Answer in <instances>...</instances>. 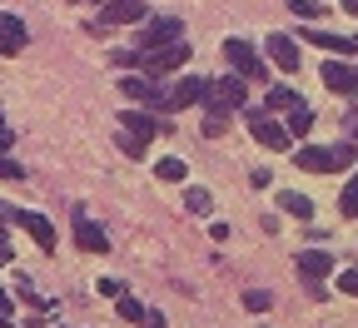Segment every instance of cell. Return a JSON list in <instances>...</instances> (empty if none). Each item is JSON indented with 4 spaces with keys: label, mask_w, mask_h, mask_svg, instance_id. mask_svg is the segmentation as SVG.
Returning a JSON list of instances; mask_svg holds the SVG:
<instances>
[{
    "label": "cell",
    "mask_w": 358,
    "mask_h": 328,
    "mask_svg": "<svg viewBox=\"0 0 358 328\" xmlns=\"http://www.w3.org/2000/svg\"><path fill=\"white\" fill-rule=\"evenodd\" d=\"M204 95H209V80H199V75H179V85L169 90L174 110H185V105H199Z\"/></svg>",
    "instance_id": "cell-14"
},
{
    "label": "cell",
    "mask_w": 358,
    "mask_h": 328,
    "mask_svg": "<svg viewBox=\"0 0 358 328\" xmlns=\"http://www.w3.org/2000/svg\"><path fill=\"white\" fill-rule=\"evenodd\" d=\"M155 174H159L164 184H185L189 164H185V159H159V164H155Z\"/></svg>",
    "instance_id": "cell-20"
},
{
    "label": "cell",
    "mask_w": 358,
    "mask_h": 328,
    "mask_svg": "<svg viewBox=\"0 0 358 328\" xmlns=\"http://www.w3.org/2000/svg\"><path fill=\"white\" fill-rule=\"evenodd\" d=\"M284 129H289L294 139H303V134L313 129V110H308V105H294V110L284 115Z\"/></svg>",
    "instance_id": "cell-18"
},
{
    "label": "cell",
    "mask_w": 358,
    "mask_h": 328,
    "mask_svg": "<svg viewBox=\"0 0 358 328\" xmlns=\"http://www.w3.org/2000/svg\"><path fill=\"white\" fill-rule=\"evenodd\" d=\"M179 35H185V20H179V15H159V20H150L140 35H134V55H150V50H159V45H174Z\"/></svg>",
    "instance_id": "cell-3"
},
{
    "label": "cell",
    "mask_w": 358,
    "mask_h": 328,
    "mask_svg": "<svg viewBox=\"0 0 358 328\" xmlns=\"http://www.w3.org/2000/svg\"><path fill=\"white\" fill-rule=\"evenodd\" d=\"M115 304H120V318H129V323H140V318H145V308L134 304V299H115Z\"/></svg>",
    "instance_id": "cell-25"
},
{
    "label": "cell",
    "mask_w": 358,
    "mask_h": 328,
    "mask_svg": "<svg viewBox=\"0 0 358 328\" xmlns=\"http://www.w3.org/2000/svg\"><path fill=\"white\" fill-rule=\"evenodd\" d=\"M100 294L105 299H124V284H120V278H100Z\"/></svg>",
    "instance_id": "cell-30"
},
{
    "label": "cell",
    "mask_w": 358,
    "mask_h": 328,
    "mask_svg": "<svg viewBox=\"0 0 358 328\" xmlns=\"http://www.w3.org/2000/svg\"><path fill=\"white\" fill-rule=\"evenodd\" d=\"M224 60H229L234 65V75H244V80H264L268 70H264V60H259V50H254V45L249 40H224Z\"/></svg>",
    "instance_id": "cell-5"
},
{
    "label": "cell",
    "mask_w": 358,
    "mask_h": 328,
    "mask_svg": "<svg viewBox=\"0 0 358 328\" xmlns=\"http://www.w3.org/2000/svg\"><path fill=\"white\" fill-rule=\"evenodd\" d=\"M313 45H324V50H334V55H358V35H334V30H303Z\"/></svg>",
    "instance_id": "cell-17"
},
{
    "label": "cell",
    "mask_w": 358,
    "mask_h": 328,
    "mask_svg": "<svg viewBox=\"0 0 358 328\" xmlns=\"http://www.w3.org/2000/svg\"><path fill=\"white\" fill-rule=\"evenodd\" d=\"M209 204H214V199H209L204 184H189V190H185V209H189V214H209Z\"/></svg>",
    "instance_id": "cell-22"
},
{
    "label": "cell",
    "mask_w": 358,
    "mask_h": 328,
    "mask_svg": "<svg viewBox=\"0 0 358 328\" xmlns=\"http://www.w3.org/2000/svg\"><path fill=\"white\" fill-rule=\"evenodd\" d=\"M75 244L85 249V254H105L110 249V239H105V229L95 224V219H90L80 204H75Z\"/></svg>",
    "instance_id": "cell-9"
},
{
    "label": "cell",
    "mask_w": 358,
    "mask_h": 328,
    "mask_svg": "<svg viewBox=\"0 0 358 328\" xmlns=\"http://www.w3.org/2000/svg\"><path fill=\"white\" fill-rule=\"evenodd\" d=\"M6 259H10V249H6V244H0V264H6Z\"/></svg>",
    "instance_id": "cell-37"
},
{
    "label": "cell",
    "mask_w": 358,
    "mask_h": 328,
    "mask_svg": "<svg viewBox=\"0 0 358 328\" xmlns=\"http://www.w3.org/2000/svg\"><path fill=\"white\" fill-rule=\"evenodd\" d=\"M145 6H150V0H105V10H100L95 30H100V25H129V20H140Z\"/></svg>",
    "instance_id": "cell-11"
},
{
    "label": "cell",
    "mask_w": 358,
    "mask_h": 328,
    "mask_svg": "<svg viewBox=\"0 0 358 328\" xmlns=\"http://www.w3.org/2000/svg\"><path fill=\"white\" fill-rule=\"evenodd\" d=\"M249 134L259 139L264 150H289V145H294V134H289L279 120H268L264 110H254V115H249Z\"/></svg>",
    "instance_id": "cell-8"
},
{
    "label": "cell",
    "mask_w": 358,
    "mask_h": 328,
    "mask_svg": "<svg viewBox=\"0 0 358 328\" xmlns=\"http://www.w3.org/2000/svg\"><path fill=\"white\" fill-rule=\"evenodd\" d=\"M279 209H284V214H294V219H308V214H313L308 194H299V190H294V194H279Z\"/></svg>",
    "instance_id": "cell-19"
},
{
    "label": "cell",
    "mask_w": 358,
    "mask_h": 328,
    "mask_svg": "<svg viewBox=\"0 0 358 328\" xmlns=\"http://www.w3.org/2000/svg\"><path fill=\"white\" fill-rule=\"evenodd\" d=\"M0 115H6V110H0ZM0 124H6V120H0Z\"/></svg>",
    "instance_id": "cell-38"
},
{
    "label": "cell",
    "mask_w": 358,
    "mask_h": 328,
    "mask_svg": "<svg viewBox=\"0 0 358 328\" xmlns=\"http://www.w3.org/2000/svg\"><path fill=\"white\" fill-rule=\"evenodd\" d=\"M120 150H124V155H134V159L145 155V145H140V139H134V134H120Z\"/></svg>",
    "instance_id": "cell-31"
},
{
    "label": "cell",
    "mask_w": 358,
    "mask_h": 328,
    "mask_svg": "<svg viewBox=\"0 0 358 328\" xmlns=\"http://www.w3.org/2000/svg\"><path fill=\"white\" fill-rule=\"evenodd\" d=\"M264 55L274 60L279 70H289V75L299 70V45H294L289 35H268V40H264Z\"/></svg>",
    "instance_id": "cell-13"
},
{
    "label": "cell",
    "mask_w": 358,
    "mask_h": 328,
    "mask_svg": "<svg viewBox=\"0 0 358 328\" xmlns=\"http://www.w3.org/2000/svg\"><path fill=\"white\" fill-rule=\"evenodd\" d=\"M140 65L150 75H169V70H185L189 65V40H174V45H159V50L140 55Z\"/></svg>",
    "instance_id": "cell-7"
},
{
    "label": "cell",
    "mask_w": 358,
    "mask_h": 328,
    "mask_svg": "<svg viewBox=\"0 0 358 328\" xmlns=\"http://www.w3.org/2000/svg\"><path fill=\"white\" fill-rule=\"evenodd\" d=\"M10 145H15V129H10V124H0V155H6Z\"/></svg>",
    "instance_id": "cell-34"
},
{
    "label": "cell",
    "mask_w": 358,
    "mask_h": 328,
    "mask_svg": "<svg viewBox=\"0 0 358 328\" xmlns=\"http://www.w3.org/2000/svg\"><path fill=\"white\" fill-rule=\"evenodd\" d=\"M338 6H343V10H353V15H358V0H338Z\"/></svg>",
    "instance_id": "cell-35"
},
{
    "label": "cell",
    "mask_w": 358,
    "mask_h": 328,
    "mask_svg": "<svg viewBox=\"0 0 358 328\" xmlns=\"http://www.w3.org/2000/svg\"><path fill=\"white\" fill-rule=\"evenodd\" d=\"M25 169H20V159H10V155H0V179H20Z\"/></svg>",
    "instance_id": "cell-27"
},
{
    "label": "cell",
    "mask_w": 358,
    "mask_h": 328,
    "mask_svg": "<svg viewBox=\"0 0 358 328\" xmlns=\"http://www.w3.org/2000/svg\"><path fill=\"white\" fill-rule=\"evenodd\" d=\"M294 105H303L299 90H289V85H274V90H268V110H294Z\"/></svg>",
    "instance_id": "cell-21"
},
{
    "label": "cell",
    "mask_w": 358,
    "mask_h": 328,
    "mask_svg": "<svg viewBox=\"0 0 358 328\" xmlns=\"http://www.w3.org/2000/svg\"><path fill=\"white\" fill-rule=\"evenodd\" d=\"M338 289L358 299V269H343V273H338Z\"/></svg>",
    "instance_id": "cell-28"
},
{
    "label": "cell",
    "mask_w": 358,
    "mask_h": 328,
    "mask_svg": "<svg viewBox=\"0 0 358 328\" xmlns=\"http://www.w3.org/2000/svg\"><path fill=\"white\" fill-rule=\"evenodd\" d=\"M0 244H6V214H0Z\"/></svg>",
    "instance_id": "cell-36"
},
{
    "label": "cell",
    "mask_w": 358,
    "mask_h": 328,
    "mask_svg": "<svg viewBox=\"0 0 358 328\" xmlns=\"http://www.w3.org/2000/svg\"><path fill=\"white\" fill-rule=\"evenodd\" d=\"M120 90L129 100H140L145 110H174V100H169V90H159L150 75H120Z\"/></svg>",
    "instance_id": "cell-4"
},
{
    "label": "cell",
    "mask_w": 358,
    "mask_h": 328,
    "mask_svg": "<svg viewBox=\"0 0 358 328\" xmlns=\"http://www.w3.org/2000/svg\"><path fill=\"white\" fill-rule=\"evenodd\" d=\"M343 214H358V174L343 184Z\"/></svg>",
    "instance_id": "cell-24"
},
{
    "label": "cell",
    "mask_w": 358,
    "mask_h": 328,
    "mask_svg": "<svg viewBox=\"0 0 358 328\" xmlns=\"http://www.w3.org/2000/svg\"><path fill=\"white\" fill-rule=\"evenodd\" d=\"M0 214H6V219H15V224L30 234V239L45 249V254H55V224L45 219V214H35V209H0Z\"/></svg>",
    "instance_id": "cell-6"
},
{
    "label": "cell",
    "mask_w": 358,
    "mask_h": 328,
    "mask_svg": "<svg viewBox=\"0 0 358 328\" xmlns=\"http://www.w3.org/2000/svg\"><path fill=\"white\" fill-rule=\"evenodd\" d=\"M120 124H124V134H134V139H140V145H150V139H155V129H159V120H155L150 110H124V115H120Z\"/></svg>",
    "instance_id": "cell-16"
},
{
    "label": "cell",
    "mask_w": 358,
    "mask_h": 328,
    "mask_svg": "<svg viewBox=\"0 0 358 328\" xmlns=\"http://www.w3.org/2000/svg\"><path fill=\"white\" fill-rule=\"evenodd\" d=\"M294 269L308 278V284H319V278H329V273H334V254H324V249H303V254L294 259Z\"/></svg>",
    "instance_id": "cell-12"
},
{
    "label": "cell",
    "mask_w": 358,
    "mask_h": 328,
    "mask_svg": "<svg viewBox=\"0 0 358 328\" xmlns=\"http://www.w3.org/2000/svg\"><path fill=\"white\" fill-rule=\"evenodd\" d=\"M0 328H15V308H10L6 289H0Z\"/></svg>",
    "instance_id": "cell-29"
},
{
    "label": "cell",
    "mask_w": 358,
    "mask_h": 328,
    "mask_svg": "<svg viewBox=\"0 0 358 328\" xmlns=\"http://www.w3.org/2000/svg\"><path fill=\"white\" fill-rule=\"evenodd\" d=\"M229 129V115H204V134L214 139V134H224Z\"/></svg>",
    "instance_id": "cell-26"
},
{
    "label": "cell",
    "mask_w": 358,
    "mask_h": 328,
    "mask_svg": "<svg viewBox=\"0 0 358 328\" xmlns=\"http://www.w3.org/2000/svg\"><path fill=\"white\" fill-rule=\"evenodd\" d=\"M244 85H249L244 75H219V80L209 85V95H204V110H209V115L244 110V100H249V90H244Z\"/></svg>",
    "instance_id": "cell-2"
},
{
    "label": "cell",
    "mask_w": 358,
    "mask_h": 328,
    "mask_svg": "<svg viewBox=\"0 0 358 328\" xmlns=\"http://www.w3.org/2000/svg\"><path fill=\"white\" fill-rule=\"evenodd\" d=\"M294 164L308 169V174H338V169L353 164V145H303L294 155Z\"/></svg>",
    "instance_id": "cell-1"
},
{
    "label": "cell",
    "mask_w": 358,
    "mask_h": 328,
    "mask_svg": "<svg viewBox=\"0 0 358 328\" xmlns=\"http://www.w3.org/2000/svg\"><path fill=\"white\" fill-rule=\"evenodd\" d=\"M289 10H294L299 20H319V15H324V6H319V0H289Z\"/></svg>",
    "instance_id": "cell-23"
},
{
    "label": "cell",
    "mask_w": 358,
    "mask_h": 328,
    "mask_svg": "<svg viewBox=\"0 0 358 328\" xmlns=\"http://www.w3.org/2000/svg\"><path fill=\"white\" fill-rule=\"evenodd\" d=\"M25 20L20 15H0V55H20L25 50Z\"/></svg>",
    "instance_id": "cell-15"
},
{
    "label": "cell",
    "mask_w": 358,
    "mask_h": 328,
    "mask_svg": "<svg viewBox=\"0 0 358 328\" xmlns=\"http://www.w3.org/2000/svg\"><path fill=\"white\" fill-rule=\"evenodd\" d=\"M244 304H249V308H268V304H274V299H268L264 289H249V294H244Z\"/></svg>",
    "instance_id": "cell-32"
},
{
    "label": "cell",
    "mask_w": 358,
    "mask_h": 328,
    "mask_svg": "<svg viewBox=\"0 0 358 328\" xmlns=\"http://www.w3.org/2000/svg\"><path fill=\"white\" fill-rule=\"evenodd\" d=\"M140 328H169V323H164V313H155V308H145V318H140Z\"/></svg>",
    "instance_id": "cell-33"
},
{
    "label": "cell",
    "mask_w": 358,
    "mask_h": 328,
    "mask_svg": "<svg viewBox=\"0 0 358 328\" xmlns=\"http://www.w3.org/2000/svg\"><path fill=\"white\" fill-rule=\"evenodd\" d=\"M324 85L334 90V95H358V65L343 60V55L329 60V65H324Z\"/></svg>",
    "instance_id": "cell-10"
}]
</instances>
